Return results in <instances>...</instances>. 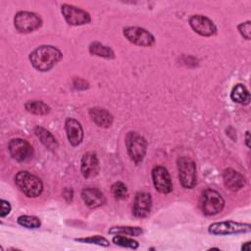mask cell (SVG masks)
Instances as JSON below:
<instances>
[{
	"instance_id": "obj_1",
	"label": "cell",
	"mask_w": 251,
	"mask_h": 251,
	"mask_svg": "<svg viewBox=\"0 0 251 251\" xmlns=\"http://www.w3.org/2000/svg\"><path fill=\"white\" fill-rule=\"evenodd\" d=\"M63 57L62 52L52 45H40L30 52L28 59L38 72L50 71Z\"/></svg>"
},
{
	"instance_id": "obj_2",
	"label": "cell",
	"mask_w": 251,
	"mask_h": 251,
	"mask_svg": "<svg viewBox=\"0 0 251 251\" xmlns=\"http://www.w3.org/2000/svg\"><path fill=\"white\" fill-rule=\"evenodd\" d=\"M15 183L27 197L35 198L43 191V183L39 177L27 171H21L15 176Z\"/></svg>"
},
{
	"instance_id": "obj_3",
	"label": "cell",
	"mask_w": 251,
	"mask_h": 251,
	"mask_svg": "<svg viewBox=\"0 0 251 251\" xmlns=\"http://www.w3.org/2000/svg\"><path fill=\"white\" fill-rule=\"evenodd\" d=\"M125 141L129 158L135 164L142 162L147 151L146 139L138 132L128 131L126 135Z\"/></svg>"
},
{
	"instance_id": "obj_4",
	"label": "cell",
	"mask_w": 251,
	"mask_h": 251,
	"mask_svg": "<svg viewBox=\"0 0 251 251\" xmlns=\"http://www.w3.org/2000/svg\"><path fill=\"white\" fill-rule=\"evenodd\" d=\"M178 178L182 187L192 189L197 182L196 165L192 159L186 156L178 157L176 160Z\"/></svg>"
},
{
	"instance_id": "obj_5",
	"label": "cell",
	"mask_w": 251,
	"mask_h": 251,
	"mask_svg": "<svg viewBox=\"0 0 251 251\" xmlns=\"http://www.w3.org/2000/svg\"><path fill=\"white\" fill-rule=\"evenodd\" d=\"M200 206L204 215L214 216L223 211L225 200L218 191L208 188L202 192Z\"/></svg>"
},
{
	"instance_id": "obj_6",
	"label": "cell",
	"mask_w": 251,
	"mask_h": 251,
	"mask_svg": "<svg viewBox=\"0 0 251 251\" xmlns=\"http://www.w3.org/2000/svg\"><path fill=\"white\" fill-rule=\"evenodd\" d=\"M209 233L212 235H228L246 233L251 231V225L234 221H223L213 223L208 227Z\"/></svg>"
},
{
	"instance_id": "obj_7",
	"label": "cell",
	"mask_w": 251,
	"mask_h": 251,
	"mask_svg": "<svg viewBox=\"0 0 251 251\" xmlns=\"http://www.w3.org/2000/svg\"><path fill=\"white\" fill-rule=\"evenodd\" d=\"M42 25L41 18L28 11H20L14 17V26L22 33H28L38 29Z\"/></svg>"
},
{
	"instance_id": "obj_8",
	"label": "cell",
	"mask_w": 251,
	"mask_h": 251,
	"mask_svg": "<svg viewBox=\"0 0 251 251\" xmlns=\"http://www.w3.org/2000/svg\"><path fill=\"white\" fill-rule=\"evenodd\" d=\"M124 36L132 44L150 47L155 43L154 35L147 29L139 26H126L123 29Z\"/></svg>"
},
{
	"instance_id": "obj_9",
	"label": "cell",
	"mask_w": 251,
	"mask_h": 251,
	"mask_svg": "<svg viewBox=\"0 0 251 251\" xmlns=\"http://www.w3.org/2000/svg\"><path fill=\"white\" fill-rule=\"evenodd\" d=\"M10 156L21 163L29 161L33 156V147L31 144L22 138H13L8 144Z\"/></svg>"
},
{
	"instance_id": "obj_10",
	"label": "cell",
	"mask_w": 251,
	"mask_h": 251,
	"mask_svg": "<svg viewBox=\"0 0 251 251\" xmlns=\"http://www.w3.org/2000/svg\"><path fill=\"white\" fill-rule=\"evenodd\" d=\"M61 13L70 25H82L89 24L91 17L86 11L70 4L61 6Z\"/></svg>"
},
{
	"instance_id": "obj_11",
	"label": "cell",
	"mask_w": 251,
	"mask_h": 251,
	"mask_svg": "<svg viewBox=\"0 0 251 251\" xmlns=\"http://www.w3.org/2000/svg\"><path fill=\"white\" fill-rule=\"evenodd\" d=\"M152 180L155 189L163 194L173 191V182L168 170L163 166H156L152 169Z\"/></svg>"
},
{
	"instance_id": "obj_12",
	"label": "cell",
	"mask_w": 251,
	"mask_h": 251,
	"mask_svg": "<svg viewBox=\"0 0 251 251\" xmlns=\"http://www.w3.org/2000/svg\"><path fill=\"white\" fill-rule=\"evenodd\" d=\"M190 27L201 36H212L217 32L214 22L203 15H193L188 20Z\"/></svg>"
},
{
	"instance_id": "obj_13",
	"label": "cell",
	"mask_w": 251,
	"mask_h": 251,
	"mask_svg": "<svg viewBox=\"0 0 251 251\" xmlns=\"http://www.w3.org/2000/svg\"><path fill=\"white\" fill-rule=\"evenodd\" d=\"M99 160L94 152H86L82 155L80 162V173L84 178L95 177L99 173Z\"/></svg>"
},
{
	"instance_id": "obj_14",
	"label": "cell",
	"mask_w": 251,
	"mask_h": 251,
	"mask_svg": "<svg viewBox=\"0 0 251 251\" xmlns=\"http://www.w3.org/2000/svg\"><path fill=\"white\" fill-rule=\"evenodd\" d=\"M152 208V198L148 192H137L133 201L132 214L136 218H146Z\"/></svg>"
},
{
	"instance_id": "obj_15",
	"label": "cell",
	"mask_w": 251,
	"mask_h": 251,
	"mask_svg": "<svg viewBox=\"0 0 251 251\" xmlns=\"http://www.w3.org/2000/svg\"><path fill=\"white\" fill-rule=\"evenodd\" d=\"M65 129L68 140L72 146H78L82 142L83 129L77 120L74 118H68L65 122Z\"/></svg>"
},
{
	"instance_id": "obj_16",
	"label": "cell",
	"mask_w": 251,
	"mask_h": 251,
	"mask_svg": "<svg viewBox=\"0 0 251 251\" xmlns=\"http://www.w3.org/2000/svg\"><path fill=\"white\" fill-rule=\"evenodd\" d=\"M223 180L225 186L230 191H238L246 184V179L239 172L228 168L223 172Z\"/></svg>"
},
{
	"instance_id": "obj_17",
	"label": "cell",
	"mask_w": 251,
	"mask_h": 251,
	"mask_svg": "<svg viewBox=\"0 0 251 251\" xmlns=\"http://www.w3.org/2000/svg\"><path fill=\"white\" fill-rule=\"evenodd\" d=\"M81 198L84 204L90 209H96L105 204L104 193L96 187H87L81 191Z\"/></svg>"
},
{
	"instance_id": "obj_18",
	"label": "cell",
	"mask_w": 251,
	"mask_h": 251,
	"mask_svg": "<svg viewBox=\"0 0 251 251\" xmlns=\"http://www.w3.org/2000/svg\"><path fill=\"white\" fill-rule=\"evenodd\" d=\"M88 115L91 121L99 127L108 128L113 125L114 117L107 109L101 107H93L89 109Z\"/></svg>"
},
{
	"instance_id": "obj_19",
	"label": "cell",
	"mask_w": 251,
	"mask_h": 251,
	"mask_svg": "<svg viewBox=\"0 0 251 251\" xmlns=\"http://www.w3.org/2000/svg\"><path fill=\"white\" fill-rule=\"evenodd\" d=\"M35 136L40 140V142L49 150H55L58 148V142L54 135L42 126H35L33 129Z\"/></svg>"
},
{
	"instance_id": "obj_20",
	"label": "cell",
	"mask_w": 251,
	"mask_h": 251,
	"mask_svg": "<svg viewBox=\"0 0 251 251\" xmlns=\"http://www.w3.org/2000/svg\"><path fill=\"white\" fill-rule=\"evenodd\" d=\"M230 98L233 102L240 105H248L250 102V93L245 85L241 83L235 84L230 91Z\"/></svg>"
},
{
	"instance_id": "obj_21",
	"label": "cell",
	"mask_w": 251,
	"mask_h": 251,
	"mask_svg": "<svg viewBox=\"0 0 251 251\" xmlns=\"http://www.w3.org/2000/svg\"><path fill=\"white\" fill-rule=\"evenodd\" d=\"M88 50L91 55H95V56H98L101 58H105V59H114L115 58L114 50L111 47H109L105 44H102L101 42H98V41L91 42L89 44Z\"/></svg>"
},
{
	"instance_id": "obj_22",
	"label": "cell",
	"mask_w": 251,
	"mask_h": 251,
	"mask_svg": "<svg viewBox=\"0 0 251 251\" xmlns=\"http://www.w3.org/2000/svg\"><path fill=\"white\" fill-rule=\"evenodd\" d=\"M25 108L28 113H31L33 115H38V116H43L50 113V107L43 101H38V100L27 101L25 104Z\"/></svg>"
},
{
	"instance_id": "obj_23",
	"label": "cell",
	"mask_w": 251,
	"mask_h": 251,
	"mask_svg": "<svg viewBox=\"0 0 251 251\" xmlns=\"http://www.w3.org/2000/svg\"><path fill=\"white\" fill-rule=\"evenodd\" d=\"M108 232L110 234H119V235H126V236H139L143 233V229L139 226H112Z\"/></svg>"
},
{
	"instance_id": "obj_24",
	"label": "cell",
	"mask_w": 251,
	"mask_h": 251,
	"mask_svg": "<svg viewBox=\"0 0 251 251\" xmlns=\"http://www.w3.org/2000/svg\"><path fill=\"white\" fill-rule=\"evenodd\" d=\"M17 223L25 228H32V229L38 228L41 226V222L37 217L28 216V215H22L18 217Z\"/></svg>"
},
{
	"instance_id": "obj_25",
	"label": "cell",
	"mask_w": 251,
	"mask_h": 251,
	"mask_svg": "<svg viewBox=\"0 0 251 251\" xmlns=\"http://www.w3.org/2000/svg\"><path fill=\"white\" fill-rule=\"evenodd\" d=\"M112 242L118 246L125 247V248H130V249H137L139 246V244L136 240H134L130 237H127L126 235L116 234L112 238Z\"/></svg>"
},
{
	"instance_id": "obj_26",
	"label": "cell",
	"mask_w": 251,
	"mask_h": 251,
	"mask_svg": "<svg viewBox=\"0 0 251 251\" xmlns=\"http://www.w3.org/2000/svg\"><path fill=\"white\" fill-rule=\"evenodd\" d=\"M112 195L116 200H124L128 195V190L126 185L122 181H116L111 186Z\"/></svg>"
},
{
	"instance_id": "obj_27",
	"label": "cell",
	"mask_w": 251,
	"mask_h": 251,
	"mask_svg": "<svg viewBox=\"0 0 251 251\" xmlns=\"http://www.w3.org/2000/svg\"><path fill=\"white\" fill-rule=\"evenodd\" d=\"M77 242H81V243H88V244H95V245H99V246H103V247H108L110 245V241L101 236V235H92L89 237H80V238H75V239Z\"/></svg>"
},
{
	"instance_id": "obj_28",
	"label": "cell",
	"mask_w": 251,
	"mask_h": 251,
	"mask_svg": "<svg viewBox=\"0 0 251 251\" xmlns=\"http://www.w3.org/2000/svg\"><path fill=\"white\" fill-rule=\"evenodd\" d=\"M237 29H238L239 33L246 40H250V38H251V22L250 21H246L244 23L239 24L237 25Z\"/></svg>"
},
{
	"instance_id": "obj_29",
	"label": "cell",
	"mask_w": 251,
	"mask_h": 251,
	"mask_svg": "<svg viewBox=\"0 0 251 251\" xmlns=\"http://www.w3.org/2000/svg\"><path fill=\"white\" fill-rule=\"evenodd\" d=\"M11 209H12V207H11L10 203H9L8 201L4 200V199H1V210H0L1 212H0V217H1V218H5L7 215L10 214Z\"/></svg>"
},
{
	"instance_id": "obj_30",
	"label": "cell",
	"mask_w": 251,
	"mask_h": 251,
	"mask_svg": "<svg viewBox=\"0 0 251 251\" xmlns=\"http://www.w3.org/2000/svg\"><path fill=\"white\" fill-rule=\"evenodd\" d=\"M73 195H74V192L72 189H69V188H66L65 191H64V197L65 198H69V201L73 199Z\"/></svg>"
},
{
	"instance_id": "obj_31",
	"label": "cell",
	"mask_w": 251,
	"mask_h": 251,
	"mask_svg": "<svg viewBox=\"0 0 251 251\" xmlns=\"http://www.w3.org/2000/svg\"><path fill=\"white\" fill-rule=\"evenodd\" d=\"M249 136H250V132H249V130H247L245 132V144L248 148L250 147V138H249Z\"/></svg>"
},
{
	"instance_id": "obj_32",
	"label": "cell",
	"mask_w": 251,
	"mask_h": 251,
	"mask_svg": "<svg viewBox=\"0 0 251 251\" xmlns=\"http://www.w3.org/2000/svg\"><path fill=\"white\" fill-rule=\"evenodd\" d=\"M241 250H246V251H249L250 250V242L247 241L245 242L242 246H241Z\"/></svg>"
}]
</instances>
